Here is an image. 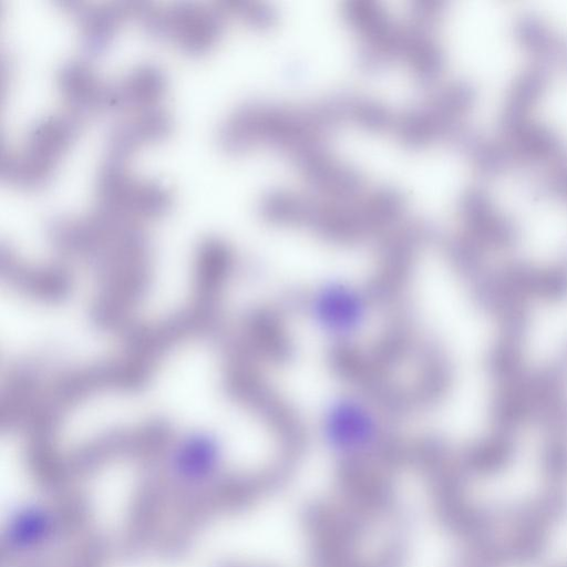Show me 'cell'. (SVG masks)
Here are the masks:
<instances>
[{
    "label": "cell",
    "instance_id": "cell-1",
    "mask_svg": "<svg viewBox=\"0 0 567 567\" xmlns=\"http://www.w3.org/2000/svg\"><path fill=\"white\" fill-rule=\"evenodd\" d=\"M136 20L152 39L171 41L186 54L202 55L221 35L225 13L216 3L177 1L156 7L146 2Z\"/></svg>",
    "mask_w": 567,
    "mask_h": 567
},
{
    "label": "cell",
    "instance_id": "cell-2",
    "mask_svg": "<svg viewBox=\"0 0 567 567\" xmlns=\"http://www.w3.org/2000/svg\"><path fill=\"white\" fill-rule=\"evenodd\" d=\"M172 190L156 179H140L127 167L104 173L95 186V205L99 208L131 217L157 218L173 206Z\"/></svg>",
    "mask_w": 567,
    "mask_h": 567
},
{
    "label": "cell",
    "instance_id": "cell-3",
    "mask_svg": "<svg viewBox=\"0 0 567 567\" xmlns=\"http://www.w3.org/2000/svg\"><path fill=\"white\" fill-rule=\"evenodd\" d=\"M82 120L68 110L35 120L16 154L33 172L51 181L60 158L78 136Z\"/></svg>",
    "mask_w": 567,
    "mask_h": 567
},
{
    "label": "cell",
    "instance_id": "cell-4",
    "mask_svg": "<svg viewBox=\"0 0 567 567\" xmlns=\"http://www.w3.org/2000/svg\"><path fill=\"white\" fill-rule=\"evenodd\" d=\"M167 89L165 71L154 62L133 66L113 82H106L102 111H140L159 105Z\"/></svg>",
    "mask_w": 567,
    "mask_h": 567
},
{
    "label": "cell",
    "instance_id": "cell-5",
    "mask_svg": "<svg viewBox=\"0 0 567 567\" xmlns=\"http://www.w3.org/2000/svg\"><path fill=\"white\" fill-rule=\"evenodd\" d=\"M328 442L344 452L369 446L379 435L380 425L373 413L355 399L341 398L328 406L323 415Z\"/></svg>",
    "mask_w": 567,
    "mask_h": 567
},
{
    "label": "cell",
    "instance_id": "cell-6",
    "mask_svg": "<svg viewBox=\"0 0 567 567\" xmlns=\"http://www.w3.org/2000/svg\"><path fill=\"white\" fill-rule=\"evenodd\" d=\"M58 4L75 17L81 51L86 60L97 58L109 49L121 22L127 18L122 1L87 3L81 0H59Z\"/></svg>",
    "mask_w": 567,
    "mask_h": 567
},
{
    "label": "cell",
    "instance_id": "cell-7",
    "mask_svg": "<svg viewBox=\"0 0 567 567\" xmlns=\"http://www.w3.org/2000/svg\"><path fill=\"white\" fill-rule=\"evenodd\" d=\"M173 130V118L162 105L136 111L115 123L106 136V156L127 162L141 145L166 138Z\"/></svg>",
    "mask_w": 567,
    "mask_h": 567
},
{
    "label": "cell",
    "instance_id": "cell-8",
    "mask_svg": "<svg viewBox=\"0 0 567 567\" xmlns=\"http://www.w3.org/2000/svg\"><path fill=\"white\" fill-rule=\"evenodd\" d=\"M55 81L68 111L81 118L102 111L106 82L99 78L86 59L62 62L56 70Z\"/></svg>",
    "mask_w": 567,
    "mask_h": 567
},
{
    "label": "cell",
    "instance_id": "cell-9",
    "mask_svg": "<svg viewBox=\"0 0 567 567\" xmlns=\"http://www.w3.org/2000/svg\"><path fill=\"white\" fill-rule=\"evenodd\" d=\"M311 309L318 321L338 333L353 332L364 320L362 296L343 282H328L315 291Z\"/></svg>",
    "mask_w": 567,
    "mask_h": 567
},
{
    "label": "cell",
    "instance_id": "cell-10",
    "mask_svg": "<svg viewBox=\"0 0 567 567\" xmlns=\"http://www.w3.org/2000/svg\"><path fill=\"white\" fill-rule=\"evenodd\" d=\"M508 141L515 159L524 163L556 159L566 146L549 127L532 122Z\"/></svg>",
    "mask_w": 567,
    "mask_h": 567
},
{
    "label": "cell",
    "instance_id": "cell-11",
    "mask_svg": "<svg viewBox=\"0 0 567 567\" xmlns=\"http://www.w3.org/2000/svg\"><path fill=\"white\" fill-rule=\"evenodd\" d=\"M514 30L518 41L533 54L535 63L549 69L555 64V35L540 18L533 13H522L515 21Z\"/></svg>",
    "mask_w": 567,
    "mask_h": 567
},
{
    "label": "cell",
    "instance_id": "cell-12",
    "mask_svg": "<svg viewBox=\"0 0 567 567\" xmlns=\"http://www.w3.org/2000/svg\"><path fill=\"white\" fill-rule=\"evenodd\" d=\"M478 173L484 177H496L515 161L508 144L483 141L471 155Z\"/></svg>",
    "mask_w": 567,
    "mask_h": 567
},
{
    "label": "cell",
    "instance_id": "cell-13",
    "mask_svg": "<svg viewBox=\"0 0 567 567\" xmlns=\"http://www.w3.org/2000/svg\"><path fill=\"white\" fill-rule=\"evenodd\" d=\"M549 70V68L534 62L514 82L508 99L529 109L546 89Z\"/></svg>",
    "mask_w": 567,
    "mask_h": 567
},
{
    "label": "cell",
    "instance_id": "cell-14",
    "mask_svg": "<svg viewBox=\"0 0 567 567\" xmlns=\"http://www.w3.org/2000/svg\"><path fill=\"white\" fill-rule=\"evenodd\" d=\"M216 4L224 13H233L240 17L247 23L255 27L272 24L277 12L270 4L254 0H223Z\"/></svg>",
    "mask_w": 567,
    "mask_h": 567
},
{
    "label": "cell",
    "instance_id": "cell-15",
    "mask_svg": "<svg viewBox=\"0 0 567 567\" xmlns=\"http://www.w3.org/2000/svg\"><path fill=\"white\" fill-rule=\"evenodd\" d=\"M351 117L370 128H382L393 121V116L385 105L368 97L354 99Z\"/></svg>",
    "mask_w": 567,
    "mask_h": 567
},
{
    "label": "cell",
    "instance_id": "cell-16",
    "mask_svg": "<svg viewBox=\"0 0 567 567\" xmlns=\"http://www.w3.org/2000/svg\"><path fill=\"white\" fill-rule=\"evenodd\" d=\"M555 63H560L567 70V35H555L554 43Z\"/></svg>",
    "mask_w": 567,
    "mask_h": 567
}]
</instances>
